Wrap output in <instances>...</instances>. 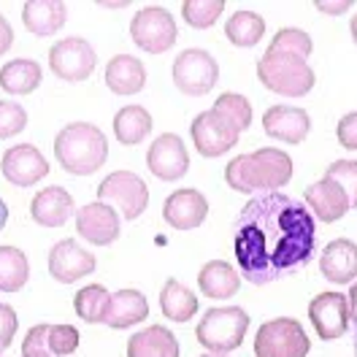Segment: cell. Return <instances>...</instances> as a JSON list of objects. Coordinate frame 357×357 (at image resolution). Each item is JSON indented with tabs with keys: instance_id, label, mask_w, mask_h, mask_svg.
Masks as SVG:
<instances>
[{
	"instance_id": "83f0119b",
	"label": "cell",
	"mask_w": 357,
	"mask_h": 357,
	"mask_svg": "<svg viewBox=\"0 0 357 357\" xmlns=\"http://www.w3.org/2000/svg\"><path fill=\"white\" fill-rule=\"evenodd\" d=\"M44 70L36 60H11L0 68V89H6L8 95H27L41 84Z\"/></svg>"
},
{
	"instance_id": "bcb514c9",
	"label": "cell",
	"mask_w": 357,
	"mask_h": 357,
	"mask_svg": "<svg viewBox=\"0 0 357 357\" xmlns=\"http://www.w3.org/2000/svg\"><path fill=\"white\" fill-rule=\"evenodd\" d=\"M349 33H352V38H355V44H357V14L352 17V24H349Z\"/></svg>"
},
{
	"instance_id": "52a82bcc",
	"label": "cell",
	"mask_w": 357,
	"mask_h": 357,
	"mask_svg": "<svg viewBox=\"0 0 357 357\" xmlns=\"http://www.w3.org/2000/svg\"><path fill=\"white\" fill-rule=\"evenodd\" d=\"M98 203L116 208L125 220H138L149 206L146 181L130 171H114L98 187Z\"/></svg>"
},
{
	"instance_id": "603a6c76",
	"label": "cell",
	"mask_w": 357,
	"mask_h": 357,
	"mask_svg": "<svg viewBox=\"0 0 357 357\" xmlns=\"http://www.w3.org/2000/svg\"><path fill=\"white\" fill-rule=\"evenodd\" d=\"M68 20V6L60 0H30L22 6V22L24 27L38 36V38H49L54 36Z\"/></svg>"
},
{
	"instance_id": "7402d4cb",
	"label": "cell",
	"mask_w": 357,
	"mask_h": 357,
	"mask_svg": "<svg viewBox=\"0 0 357 357\" xmlns=\"http://www.w3.org/2000/svg\"><path fill=\"white\" fill-rule=\"evenodd\" d=\"M146 317H149V303H146L144 292L119 290L114 292L112 301H109L103 325H109L114 331H125V328H133L138 322H144Z\"/></svg>"
},
{
	"instance_id": "b9f144b4",
	"label": "cell",
	"mask_w": 357,
	"mask_h": 357,
	"mask_svg": "<svg viewBox=\"0 0 357 357\" xmlns=\"http://www.w3.org/2000/svg\"><path fill=\"white\" fill-rule=\"evenodd\" d=\"M349 8H352L349 0H341V3H325V0H319L317 3V11H322V14H347Z\"/></svg>"
},
{
	"instance_id": "277c9868",
	"label": "cell",
	"mask_w": 357,
	"mask_h": 357,
	"mask_svg": "<svg viewBox=\"0 0 357 357\" xmlns=\"http://www.w3.org/2000/svg\"><path fill=\"white\" fill-rule=\"evenodd\" d=\"M257 79L266 89L287 98H303L317 84L309 60L279 49H266V54L257 60Z\"/></svg>"
},
{
	"instance_id": "ffe728a7",
	"label": "cell",
	"mask_w": 357,
	"mask_h": 357,
	"mask_svg": "<svg viewBox=\"0 0 357 357\" xmlns=\"http://www.w3.org/2000/svg\"><path fill=\"white\" fill-rule=\"evenodd\" d=\"M76 347H79V331L73 325H36L22 341V352L44 349L52 357H66L76 352Z\"/></svg>"
},
{
	"instance_id": "30bf717a",
	"label": "cell",
	"mask_w": 357,
	"mask_h": 357,
	"mask_svg": "<svg viewBox=\"0 0 357 357\" xmlns=\"http://www.w3.org/2000/svg\"><path fill=\"white\" fill-rule=\"evenodd\" d=\"M98 54L84 38H63L49 49V68L63 82H84L92 76Z\"/></svg>"
},
{
	"instance_id": "5bb4252c",
	"label": "cell",
	"mask_w": 357,
	"mask_h": 357,
	"mask_svg": "<svg viewBox=\"0 0 357 357\" xmlns=\"http://www.w3.org/2000/svg\"><path fill=\"white\" fill-rule=\"evenodd\" d=\"M95 255H89L84 246H79L73 238H66L52 246L49 252V276H54L60 284H73L79 279L89 276L95 271Z\"/></svg>"
},
{
	"instance_id": "2e32d148",
	"label": "cell",
	"mask_w": 357,
	"mask_h": 357,
	"mask_svg": "<svg viewBox=\"0 0 357 357\" xmlns=\"http://www.w3.org/2000/svg\"><path fill=\"white\" fill-rule=\"evenodd\" d=\"M76 233L95 246H109L119 238V214L106 203H87L76 211Z\"/></svg>"
},
{
	"instance_id": "ee69618b",
	"label": "cell",
	"mask_w": 357,
	"mask_h": 357,
	"mask_svg": "<svg viewBox=\"0 0 357 357\" xmlns=\"http://www.w3.org/2000/svg\"><path fill=\"white\" fill-rule=\"evenodd\" d=\"M6 222H8V206H6V201L0 198V230L6 227Z\"/></svg>"
},
{
	"instance_id": "3957f363",
	"label": "cell",
	"mask_w": 357,
	"mask_h": 357,
	"mask_svg": "<svg viewBox=\"0 0 357 357\" xmlns=\"http://www.w3.org/2000/svg\"><path fill=\"white\" fill-rule=\"evenodd\" d=\"M54 157L60 168H66L73 176H89L98 168H103L109 157V141L100 128L89 122H73L63 128L54 138Z\"/></svg>"
},
{
	"instance_id": "d6986e66",
	"label": "cell",
	"mask_w": 357,
	"mask_h": 357,
	"mask_svg": "<svg viewBox=\"0 0 357 357\" xmlns=\"http://www.w3.org/2000/svg\"><path fill=\"white\" fill-rule=\"evenodd\" d=\"M319 271L333 284H352L357 279V244L349 238H335L319 255Z\"/></svg>"
},
{
	"instance_id": "836d02e7",
	"label": "cell",
	"mask_w": 357,
	"mask_h": 357,
	"mask_svg": "<svg viewBox=\"0 0 357 357\" xmlns=\"http://www.w3.org/2000/svg\"><path fill=\"white\" fill-rule=\"evenodd\" d=\"M214 112L222 114L225 119L241 133L252 125V103L246 100L244 95H236V92H225L214 100Z\"/></svg>"
},
{
	"instance_id": "5b68a950",
	"label": "cell",
	"mask_w": 357,
	"mask_h": 357,
	"mask_svg": "<svg viewBox=\"0 0 357 357\" xmlns=\"http://www.w3.org/2000/svg\"><path fill=\"white\" fill-rule=\"evenodd\" d=\"M246 331H249V314L241 306H220L203 314L195 335L208 352L227 355L244 344Z\"/></svg>"
},
{
	"instance_id": "7c38bea8",
	"label": "cell",
	"mask_w": 357,
	"mask_h": 357,
	"mask_svg": "<svg viewBox=\"0 0 357 357\" xmlns=\"http://www.w3.org/2000/svg\"><path fill=\"white\" fill-rule=\"evenodd\" d=\"M309 319L322 341H335L349 331V306L341 292H319L309 303Z\"/></svg>"
},
{
	"instance_id": "44dd1931",
	"label": "cell",
	"mask_w": 357,
	"mask_h": 357,
	"mask_svg": "<svg viewBox=\"0 0 357 357\" xmlns=\"http://www.w3.org/2000/svg\"><path fill=\"white\" fill-rule=\"evenodd\" d=\"M306 203H309L314 217L322 220V222H338L352 208L347 192L335 184L333 178H325V176L306 190Z\"/></svg>"
},
{
	"instance_id": "8992f818",
	"label": "cell",
	"mask_w": 357,
	"mask_h": 357,
	"mask_svg": "<svg viewBox=\"0 0 357 357\" xmlns=\"http://www.w3.org/2000/svg\"><path fill=\"white\" fill-rule=\"evenodd\" d=\"M312 341L303 325L292 317H276L260 325L255 335V355L257 357H306Z\"/></svg>"
},
{
	"instance_id": "6da1fadb",
	"label": "cell",
	"mask_w": 357,
	"mask_h": 357,
	"mask_svg": "<svg viewBox=\"0 0 357 357\" xmlns=\"http://www.w3.org/2000/svg\"><path fill=\"white\" fill-rule=\"evenodd\" d=\"M317 225L309 206L284 192H263L233 222L236 263L249 284H271L314 257Z\"/></svg>"
},
{
	"instance_id": "60d3db41",
	"label": "cell",
	"mask_w": 357,
	"mask_h": 357,
	"mask_svg": "<svg viewBox=\"0 0 357 357\" xmlns=\"http://www.w3.org/2000/svg\"><path fill=\"white\" fill-rule=\"evenodd\" d=\"M11 44H14V30H11L6 17H0V54H6Z\"/></svg>"
},
{
	"instance_id": "9a60e30c",
	"label": "cell",
	"mask_w": 357,
	"mask_h": 357,
	"mask_svg": "<svg viewBox=\"0 0 357 357\" xmlns=\"http://www.w3.org/2000/svg\"><path fill=\"white\" fill-rule=\"evenodd\" d=\"M0 171H3L6 181L17 184V187H33L49 174V162L36 146L20 144V146L6 149V155L0 160Z\"/></svg>"
},
{
	"instance_id": "f1b7e54d",
	"label": "cell",
	"mask_w": 357,
	"mask_h": 357,
	"mask_svg": "<svg viewBox=\"0 0 357 357\" xmlns=\"http://www.w3.org/2000/svg\"><path fill=\"white\" fill-rule=\"evenodd\" d=\"M160 309L171 322H187L198 314V298L190 287H184L176 279H168L160 292Z\"/></svg>"
},
{
	"instance_id": "ba28073f",
	"label": "cell",
	"mask_w": 357,
	"mask_h": 357,
	"mask_svg": "<svg viewBox=\"0 0 357 357\" xmlns=\"http://www.w3.org/2000/svg\"><path fill=\"white\" fill-rule=\"evenodd\" d=\"M130 36H133L135 46H141L144 52L149 54H162L168 52L171 46L176 44L178 38V27L176 20L160 8V6H146L141 8L130 22Z\"/></svg>"
},
{
	"instance_id": "484cf974",
	"label": "cell",
	"mask_w": 357,
	"mask_h": 357,
	"mask_svg": "<svg viewBox=\"0 0 357 357\" xmlns=\"http://www.w3.org/2000/svg\"><path fill=\"white\" fill-rule=\"evenodd\" d=\"M181 347H178L176 335L171 333L162 325H152L141 333H135L128 341V357H178Z\"/></svg>"
},
{
	"instance_id": "7bdbcfd3",
	"label": "cell",
	"mask_w": 357,
	"mask_h": 357,
	"mask_svg": "<svg viewBox=\"0 0 357 357\" xmlns=\"http://www.w3.org/2000/svg\"><path fill=\"white\" fill-rule=\"evenodd\" d=\"M347 306H349V322L357 325V282L352 284V292L347 295Z\"/></svg>"
},
{
	"instance_id": "4fadbf2b",
	"label": "cell",
	"mask_w": 357,
	"mask_h": 357,
	"mask_svg": "<svg viewBox=\"0 0 357 357\" xmlns=\"http://www.w3.org/2000/svg\"><path fill=\"white\" fill-rule=\"evenodd\" d=\"M146 168L162 181H176L190 168L187 146L176 133H162L155 138V144L146 152Z\"/></svg>"
},
{
	"instance_id": "cb8c5ba5",
	"label": "cell",
	"mask_w": 357,
	"mask_h": 357,
	"mask_svg": "<svg viewBox=\"0 0 357 357\" xmlns=\"http://www.w3.org/2000/svg\"><path fill=\"white\" fill-rule=\"evenodd\" d=\"M73 214V198L63 187L41 190L30 203V217L44 227H63Z\"/></svg>"
},
{
	"instance_id": "d6a6232c",
	"label": "cell",
	"mask_w": 357,
	"mask_h": 357,
	"mask_svg": "<svg viewBox=\"0 0 357 357\" xmlns=\"http://www.w3.org/2000/svg\"><path fill=\"white\" fill-rule=\"evenodd\" d=\"M109 301H112V292L106 290L103 284H89V287L76 292L73 309H76V314H79L84 322H89V325H103Z\"/></svg>"
},
{
	"instance_id": "4316f807",
	"label": "cell",
	"mask_w": 357,
	"mask_h": 357,
	"mask_svg": "<svg viewBox=\"0 0 357 357\" xmlns=\"http://www.w3.org/2000/svg\"><path fill=\"white\" fill-rule=\"evenodd\" d=\"M198 284L206 298H214V301H225V298H233L238 287H241V276L238 271L225 263V260H211L201 268L198 273Z\"/></svg>"
},
{
	"instance_id": "f6af8a7d",
	"label": "cell",
	"mask_w": 357,
	"mask_h": 357,
	"mask_svg": "<svg viewBox=\"0 0 357 357\" xmlns=\"http://www.w3.org/2000/svg\"><path fill=\"white\" fill-rule=\"evenodd\" d=\"M22 357H52V355L44 352V349H33V352H22Z\"/></svg>"
},
{
	"instance_id": "1f68e13d",
	"label": "cell",
	"mask_w": 357,
	"mask_h": 357,
	"mask_svg": "<svg viewBox=\"0 0 357 357\" xmlns=\"http://www.w3.org/2000/svg\"><path fill=\"white\" fill-rule=\"evenodd\" d=\"M27 255L17 246H0V292H20L27 284Z\"/></svg>"
},
{
	"instance_id": "f35d334b",
	"label": "cell",
	"mask_w": 357,
	"mask_h": 357,
	"mask_svg": "<svg viewBox=\"0 0 357 357\" xmlns=\"http://www.w3.org/2000/svg\"><path fill=\"white\" fill-rule=\"evenodd\" d=\"M17 312L11 309V306H6V303H0V355L11 347V341H14V335H17Z\"/></svg>"
},
{
	"instance_id": "d590c367",
	"label": "cell",
	"mask_w": 357,
	"mask_h": 357,
	"mask_svg": "<svg viewBox=\"0 0 357 357\" xmlns=\"http://www.w3.org/2000/svg\"><path fill=\"white\" fill-rule=\"evenodd\" d=\"M268 49H279V52H287V54H298L303 60H309V54L314 52V41L309 38V33L298 30V27H282L273 38Z\"/></svg>"
},
{
	"instance_id": "8fae6325",
	"label": "cell",
	"mask_w": 357,
	"mask_h": 357,
	"mask_svg": "<svg viewBox=\"0 0 357 357\" xmlns=\"http://www.w3.org/2000/svg\"><path fill=\"white\" fill-rule=\"evenodd\" d=\"M192 133V144L203 157H220L225 152H230L238 144V130L225 119L222 114H217L214 109L198 114L190 125Z\"/></svg>"
},
{
	"instance_id": "e0dca14e",
	"label": "cell",
	"mask_w": 357,
	"mask_h": 357,
	"mask_svg": "<svg viewBox=\"0 0 357 357\" xmlns=\"http://www.w3.org/2000/svg\"><path fill=\"white\" fill-rule=\"evenodd\" d=\"M162 217L176 230H195L208 217V201L201 195V190H192V187L176 190L168 195V201L162 206Z\"/></svg>"
},
{
	"instance_id": "f546056e",
	"label": "cell",
	"mask_w": 357,
	"mask_h": 357,
	"mask_svg": "<svg viewBox=\"0 0 357 357\" xmlns=\"http://www.w3.org/2000/svg\"><path fill=\"white\" fill-rule=\"evenodd\" d=\"M152 133V114L144 106H125L114 116V135L119 144L135 146Z\"/></svg>"
},
{
	"instance_id": "c3c4849f",
	"label": "cell",
	"mask_w": 357,
	"mask_h": 357,
	"mask_svg": "<svg viewBox=\"0 0 357 357\" xmlns=\"http://www.w3.org/2000/svg\"><path fill=\"white\" fill-rule=\"evenodd\" d=\"M355 357H357V325H355Z\"/></svg>"
},
{
	"instance_id": "7dc6e473",
	"label": "cell",
	"mask_w": 357,
	"mask_h": 357,
	"mask_svg": "<svg viewBox=\"0 0 357 357\" xmlns=\"http://www.w3.org/2000/svg\"><path fill=\"white\" fill-rule=\"evenodd\" d=\"M201 357H227V355H214V352H208V355H201Z\"/></svg>"
},
{
	"instance_id": "74e56055",
	"label": "cell",
	"mask_w": 357,
	"mask_h": 357,
	"mask_svg": "<svg viewBox=\"0 0 357 357\" xmlns=\"http://www.w3.org/2000/svg\"><path fill=\"white\" fill-rule=\"evenodd\" d=\"M27 128V112L14 100H0V138L20 135Z\"/></svg>"
},
{
	"instance_id": "9c48e42d",
	"label": "cell",
	"mask_w": 357,
	"mask_h": 357,
	"mask_svg": "<svg viewBox=\"0 0 357 357\" xmlns=\"http://www.w3.org/2000/svg\"><path fill=\"white\" fill-rule=\"evenodd\" d=\"M220 79L217 60L203 49H184L174 63V84L184 95H206Z\"/></svg>"
},
{
	"instance_id": "ac0fdd59",
	"label": "cell",
	"mask_w": 357,
	"mask_h": 357,
	"mask_svg": "<svg viewBox=\"0 0 357 357\" xmlns=\"http://www.w3.org/2000/svg\"><path fill=\"white\" fill-rule=\"evenodd\" d=\"M263 130L282 144H301L312 130V116L298 106H271L263 114Z\"/></svg>"
},
{
	"instance_id": "4dcf8cb0",
	"label": "cell",
	"mask_w": 357,
	"mask_h": 357,
	"mask_svg": "<svg viewBox=\"0 0 357 357\" xmlns=\"http://www.w3.org/2000/svg\"><path fill=\"white\" fill-rule=\"evenodd\" d=\"M225 36L233 46H257L266 36V20L255 11H236L225 22Z\"/></svg>"
},
{
	"instance_id": "ab89813d",
	"label": "cell",
	"mask_w": 357,
	"mask_h": 357,
	"mask_svg": "<svg viewBox=\"0 0 357 357\" xmlns=\"http://www.w3.org/2000/svg\"><path fill=\"white\" fill-rule=\"evenodd\" d=\"M335 138L344 149H357V112L341 116V122L335 128Z\"/></svg>"
},
{
	"instance_id": "8d00e7d4",
	"label": "cell",
	"mask_w": 357,
	"mask_h": 357,
	"mask_svg": "<svg viewBox=\"0 0 357 357\" xmlns=\"http://www.w3.org/2000/svg\"><path fill=\"white\" fill-rule=\"evenodd\" d=\"M325 178H333L335 184L347 192L349 206L357 208V160H335L325 171Z\"/></svg>"
},
{
	"instance_id": "7a4b0ae2",
	"label": "cell",
	"mask_w": 357,
	"mask_h": 357,
	"mask_svg": "<svg viewBox=\"0 0 357 357\" xmlns=\"http://www.w3.org/2000/svg\"><path fill=\"white\" fill-rule=\"evenodd\" d=\"M292 178V157L282 149H257L252 155H238L227 162L225 181L236 192H276Z\"/></svg>"
},
{
	"instance_id": "e575fe53",
	"label": "cell",
	"mask_w": 357,
	"mask_h": 357,
	"mask_svg": "<svg viewBox=\"0 0 357 357\" xmlns=\"http://www.w3.org/2000/svg\"><path fill=\"white\" fill-rule=\"evenodd\" d=\"M222 11H225V0H187L181 6L184 22L192 24V27H201V30L211 27V24L222 17Z\"/></svg>"
},
{
	"instance_id": "d4e9b609",
	"label": "cell",
	"mask_w": 357,
	"mask_h": 357,
	"mask_svg": "<svg viewBox=\"0 0 357 357\" xmlns=\"http://www.w3.org/2000/svg\"><path fill=\"white\" fill-rule=\"evenodd\" d=\"M146 84V68L133 54H116L106 66V87L114 95H135Z\"/></svg>"
}]
</instances>
